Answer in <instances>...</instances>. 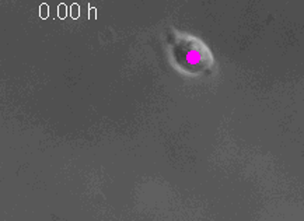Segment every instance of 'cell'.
Listing matches in <instances>:
<instances>
[{
  "mask_svg": "<svg viewBox=\"0 0 304 221\" xmlns=\"http://www.w3.org/2000/svg\"><path fill=\"white\" fill-rule=\"evenodd\" d=\"M88 10H90V11H88V14H90V18H95V17H97V14H95V9H94V7H91V6H90V9H88Z\"/></svg>",
  "mask_w": 304,
  "mask_h": 221,
  "instance_id": "obj_5",
  "label": "cell"
},
{
  "mask_svg": "<svg viewBox=\"0 0 304 221\" xmlns=\"http://www.w3.org/2000/svg\"><path fill=\"white\" fill-rule=\"evenodd\" d=\"M48 14H49V6L46 3H42V4H41V7H40V15H41V18H46V17H48Z\"/></svg>",
  "mask_w": 304,
  "mask_h": 221,
  "instance_id": "obj_2",
  "label": "cell"
},
{
  "mask_svg": "<svg viewBox=\"0 0 304 221\" xmlns=\"http://www.w3.org/2000/svg\"><path fill=\"white\" fill-rule=\"evenodd\" d=\"M58 10H59V11H58V15H59L60 18H65V17L67 15V11H66L67 7H66V4H65V3H60V4H59Z\"/></svg>",
  "mask_w": 304,
  "mask_h": 221,
  "instance_id": "obj_3",
  "label": "cell"
},
{
  "mask_svg": "<svg viewBox=\"0 0 304 221\" xmlns=\"http://www.w3.org/2000/svg\"><path fill=\"white\" fill-rule=\"evenodd\" d=\"M188 49L185 51L182 56L184 63L186 64V67H191V69H198V67H203L207 64V62L210 60V56L205 48H202L201 45H198V42L189 39L188 42Z\"/></svg>",
  "mask_w": 304,
  "mask_h": 221,
  "instance_id": "obj_1",
  "label": "cell"
},
{
  "mask_svg": "<svg viewBox=\"0 0 304 221\" xmlns=\"http://www.w3.org/2000/svg\"><path fill=\"white\" fill-rule=\"evenodd\" d=\"M70 14H72V17H73V18L79 17V4H77V3L72 4V7H70Z\"/></svg>",
  "mask_w": 304,
  "mask_h": 221,
  "instance_id": "obj_4",
  "label": "cell"
}]
</instances>
